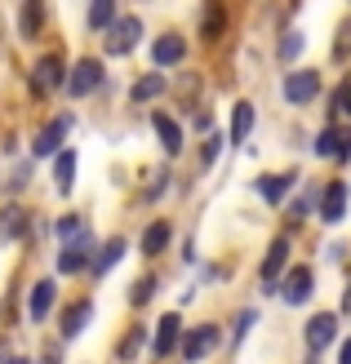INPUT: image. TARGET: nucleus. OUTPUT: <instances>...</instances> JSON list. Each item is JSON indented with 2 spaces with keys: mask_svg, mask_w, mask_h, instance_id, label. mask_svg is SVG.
I'll return each instance as SVG.
<instances>
[{
  "mask_svg": "<svg viewBox=\"0 0 351 364\" xmlns=\"http://www.w3.org/2000/svg\"><path fill=\"white\" fill-rule=\"evenodd\" d=\"M164 89H169V80L160 76V71H147V76H138L134 85H129V98L134 102H152V98H160Z\"/></svg>",
  "mask_w": 351,
  "mask_h": 364,
  "instance_id": "22",
  "label": "nucleus"
},
{
  "mask_svg": "<svg viewBox=\"0 0 351 364\" xmlns=\"http://www.w3.org/2000/svg\"><path fill=\"white\" fill-rule=\"evenodd\" d=\"M307 364H316V360H307Z\"/></svg>",
  "mask_w": 351,
  "mask_h": 364,
  "instance_id": "42",
  "label": "nucleus"
},
{
  "mask_svg": "<svg viewBox=\"0 0 351 364\" xmlns=\"http://www.w3.org/2000/svg\"><path fill=\"white\" fill-rule=\"evenodd\" d=\"M347 45H351V23L338 27V41H334V58H347Z\"/></svg>",
  "mask_w": 351,
  "mask_h": 364,
  "instance_id": "36",
  "label": "nucleus"
},
{
  "mask_svg": "<svg viewBox=\"0 0 351 364\" xmlns=\"http://www.w3.org/2000/svg\"><path fill=\"white\" fill-rule=\"evenodd\" d=\"M351 116V76L342 80V89H338V94H334V107H329V116Z\"/></svg>",
  "mask_w": 351,
  "mask_h": 364,
  "instance_id": "32",
  "label": "nucleus"
},
{
  "mask_svg": "<svg viewBox=\"0 0 351 364\" xmlns=\"http://www.w3.org/2000/svg\"><path fill=\"white\" fill-rule=\"evenodd\" d=\"M41 364H58V351H45V360Z\"/></svg>",
  "mask_w": 351,
  "mask_h": 364,
  "instance_id": "39",
  "label": "nucleus"
},
{
  "mask_svg": "<svg viewBox=\"0 0 351 364\" xmlns=\"http://www.w3.org/2000/svg\"><path fill=\"white\" fill-rule=\"evenodd\" d=\"M98 85H103V63H98V58H80L76 67L67 71V80H63L67 98H89Z\"/></svg>",
  "mask_w": 351,
  "mask_h": 364,
  "instance_id": "1",
  "label": "nucleus"
},
{
  "mask_svg": "<svg viewBox=\"0 0 351 364\" xmlns=\"http://www.w3.org/2000/svg\"><path fill=\"white\" fill-rule=\"evenodd\" d=\"M89 320H94V302H89V298H76V302L67 306V316H63V324H58V333H63V342H71V338H80Z\"/></svg>",
  "mask_w": 351,
  "mask_h": 364,
  "instance_id": "14",
  "label": "nucleus"
},
{
  "mask_svg": "<svg viewBox=\"0 0 351 364\" xmlns=\"http://www.w3.org/2000/svg\"><path fill=\"white\" fill-rule=\"evenodd\" d=\"M53 302H58V284H53V280H36L31 294H27V320L41 324V320L53 311Z\"/></svg>",
  "mask_w": 351,
  "mask_h": 364,
  "instance_id": "12",
  "label": "nucleus"
},
{
  "mask_svg": "<svg viewBox=\"0 0 351 364\" xmlns=\"http://www.w3.org/2000/svg\"><path fill=\"white\" fill-rule=\"evenodd\" d=\"M293 178H298L293 169H285V173H263V178H258V196H263L267 205L276 209V205H281V200L293 191Z\"/></svg>",
  "mask_w": 351,
  "mask_h": 364,
  "instance_id": "16",
  "label": "nucleus"
},
{
  "mask_svg": "<svg viewBox=\"0 0 351 364\" xmlns=\"http://www.w3.org/2000/svg\"><path fill=\"white\" fill-rule=\"evenodd\" d=\"M169 240H174V227H169V223H164V218H160V223H152V227L142 231L138 249L147 253V258H156V253H164V249H169Z\"/></svg>",
  "mask_w": 351,
  "mask_h": 364,
  "instance_id": "20",
  "label": "nucleus"
},
{
  "mask_svg": "<svg viewBox=\"0 0 351 364\" xmlns=\"http://www.w3.org/2000/svg\"><path fill=\"white\" fill-rule=\"evenodd\" d=\"M223 23H227L223 5H209V9H205V18H200V36H205V45H209V41H218V36H223Z\"/></svg>",
  "mask_w": 351,
  "mask_h": 364,
  "instance_id": "27",
  "label": "nucleus"
},
{
  "mask_svg": "<svg viewBox=\"0 0 351 364\" xmlns=\"http://www.w3.org/2000/svg\"><path fill=\"white\" fill-rule=\"evenodd\" d=\"M5 364H27V360H23V355H9V360H5Z\"/></svg>",
  "mask_w": 351,
  "mask_h": 364,
  "instance_id": "40",
  "label": "nucleus"
},
{
  "mask_svg": "<svg viewBox=\"0 0 351 364\" xmlns=\"http://www.w3.org/2000/svg\"><path fill=\"white\" fill-rule=\"evenodd\" d=\"M67 80V63L58 53H45V58H36L31 67V94H53V89H63Z\"/></svg>",
  "mask_w": 351,
  "mask_h": 364,
  "instance_id": "3",
  "label": "nucleus"
},
{
  "mask_svg": "<svg viewBox=\"0 0 351 364\" xmlns=\"http://www.w3.org/2000/svg\"><path fill=\"white\" fill-rule=\"evenodd\" d=\"M281 94H285V102H293V107H303V102H311L320 94V71H289L285 76V85H281Z\"/></svg>",
  "mask_w": 351,
  "mask_h": 364,
  "instance_id": "6",
  "label": "nucleus"
},
{
  "mask_svg": "<svg viewBox=\"0 0 351 364\" xmlns=\"http://www.w3.org/2000/svg\"><path fill=\"white\" fill-rule=\"evenodd\" d=\"M116 18H120V14H116L112 0H94V5H89V27H94V31H107Z\"/></svg>",
  "mask_w": 351,
  "mask_h": 364,
  "instance_id": "26",
  "label": "nucleus"
},
{
  "mask_svg": "<svg viewBox=\"0 0 351 364\" xmlns=\"http://www.w3.org/2000/svg\"><path fill=\"white\" fill-rule=\"evenodd\" d=\"M303 45H307V41H303V31H285V41L276 45V53H281V58L289 63V58H298V53H303Z\"/></svg>",
  "mask_w": 351,
  "mask_h": 364,
  "instance_id": "30",
  "label": "nucleus"
},
{
  "mask_svg": "<svg viewBox=\"0 0 351 364\" xmlns=\"http://www.w3.org/2000/svg\"><path fill=\"white\" fill-rule=\"evenodd\" d=\"M94 235L80 231L76 240H67L63 253H58V271H67V276H76V271H89V262H94Z\"/></svg>",
  "mask_w": 351,
  "mask_h": 364,
  "instance_id": "5",
  "label": "nucleus"
},
{
  "mask_svg": "<svg viewBox=\"0 0 351 364\" xmlns=\"http://www.w3.org/2000/svg\"><path fill=\"white\" fill-rule=\"evenodd\" d=\"M249 129H253V102H236V112H231V142L236 147H245Z\"/></svg>",
  "mask_w": 351,
  "mask_h": 364,
  "instance_id": "24",
  "label": "nucleus"
},
{
  "mask_svg": "<svg viewBox=\"0 0 351 364\" xmlns=\"http://www.w3.org/2000/svg\"><path fill=\"white\" fill-rule=\"evenodd\" d=\"M285 271H289V240L281 235V240H271V245H267V258H263V267H258V276L267 280V284H263L267 294H276V280H281Z\"/></svg>",
  "mask_w": 351,
  "mask_h": 364,
  "instance_id": "9",
  "label": "nucleus"
},
{
  "mask_svg": "<svg viewBox=\"0 0 351 364\" xmlns=\"http://www.w3.org/2000/svg\"><path fill=\"white\" fill-rule=\"evenodd\" d=\"M152 58H156V67H178L182 58H187V41L182 36H160V41L152 45Z\"/></svg>",
  "mask_w": 351,
  "mask_h": 364,
  "instance_id": "18",
  "label": "nucleus"
},
{
  "mask_svg": "<svg viewBox=\"0 0 351 364\" xmlns=\"http://www.w3.org/2000/svg\"><path fill=\"white\" fill-rule=\"evenodd\" d=\"M27 182H31V160H23V165L14 169V178H9V187H14V191H23Z\"/></svg>",
  "mask_w": 351,
  "mask_h": 364,
  "instance_id": "35",
  "label": "nucleus"
},
{
  "mask_svg": "<svg viewBox=\"0 0 351 364\" xmlns=\"http://www.w3.org/2000/svg\"><path fill=\"white\" fill-rule=\"evenodd\" d=\"M53 182H58V191H63V196L76 187V151H71V147L53 156Z\"/></svg>",
  "mask_w": 351,
  "mask_h": 364,
  "instance_id": "23",
  "label": "nucleus"
},
{
  "mask_svg": "<svg viewBox=\"0 0 351 364\" xmlns=\"http://www.w3.org/2000/svg\"><path fill=\"white\" fill-rule=\"evenodd\" d=\"M303 338H307L311 355H316V351H325L329 342L338 338V316H334V311H320V316H311V320H307V329H303Z\"/></svg>",
  "mask_w": 351,
  "mask_h": 364,
  "instance_id": "11",
  "label": "nucleus"
},
{
  "mask_svg": "<svg viewBox=\"0 0 351 364\" xmlns=\"http://www.w3.org/2000/svg\"><path fill=\"white\" fill-rule=\"evenodd\" d=\"M107 36V53H112V58H120V53H129L138 45V36H142V18L138 14H125V18H116L112 27L103 31Z\"/></svg>",
  "mask_w": 351,
  "mask_h": 364,
  "instance_id": "2",
  "label": "nucleus"
},
{
  "mask_svg": "<svg viewBox=\"0 0 351 364\" xmlns=\"http://www.w3.org/2000/svg\"><path fill=\"white\" fill-rule=\"evenodd\" d=\"M67 134H71V116H53L45 129L36 134L31 156H58V151H63V142H67Z\"/></svg>",
  "mask_w": 351,
  "mask_h": 364,
  "instance_id": "8",
  "label": "nucleus"
},
{
  "mask_svg": "<svg viewBox=\"0 0 351 364\" xmlns=\"http://www.w3.org/2000/svg\"><path fill=\"white\" fill-rule=\"evenodd\" d=\"M178 342H182V316H178V311L160 316L156 338H152V360H169V355L178 351Z\"/></svg>",
  "mask_w": 351,
  "mask_h": 364,
  "instance_id": "7",
  "label": "nucleus"
},
{
  "mask_svg": "<svg viewBox=\"0 0 351 364\" xmlns=\"http://www.w3.org/2000/svg\"><path fill=\"white\" fill-rule=\"evenodd\" d=\"M80 231H85V218H80V213H67L63 223H58V235H63V245H67V240H76Z\"/></svg>",
  "mask_w": 351,
  "mask_h": 364,
  "instance_id": "31",
  "label": "nucleus"
},
{
  "mask_svg": "<svg viewBox=\"0 0 351 364\" xmlns=\"http://www.w3.org/2000/svg\"><path fill=\"white\" fill-rule=\"evenodd\" d=\"M342 213H347V182L334 178L320 191V218H325V223H342Z\"/></svg>",
  "mask_w": 351,
  "mask_h": 364,
  "instance_id": "17",
  "label": "nucleus"
},
{
  "mask_svg": "<svg viewBox=\"0 0 351 364\" xmlns=\"http://www.w3.org/2000/svg\"><path fill=\"white\" fill-rule=\"evenodd\" d=\"M338 364H351V338L342 342V355H338Z\"/></svg>",
  "mask_w": 351,
  "mask_h": 364,
  "instance_id": "38",
  "label": "nucleus"
},
{
  "mask_svg": "<svg viewBox=\"0 0 351 364\" xmlns=\"http://www.w3.org/2000/svg\"><path fill=\"white\" fill-rule=\"evenodd\" d=\"M218 324H196V329H187L182 333V342H178V351H182V360L187 364H196V360H205L214 347H218Z\"/></svg>",
  "mask_w": 351,
  "mask_h": 364,
  "instance_id": "4",
  "label": "nucleus"
},
{
  "mask_svg": "<svg viewBox=\"0 0 351 364\" xmlns=\"http://www.w3.org/2000/svg\"><path fill=\"white\" fill-rule=\"evenodd\" d=\"M152 124H156V134H160V147L169 151V156H178V151H182V124H178L169 112H156Z\"/></svg>",
  "mask_w": 351,
  "mask_h": 364,
  "instance_id": "19",
  "label": "nucleus"
},
{
  "mask_svg": "<svg viewBox=\"0 0 351 364\" xmlns=\"http://www.w3.org/2000/svg\"><path fill=\"white\" fill-rule=\"evenodd\" d=\"M276 289H281V298H285L289 306H303V302L311 298V267H289Z\"/></svg>",
  "mask_w": 351,
  "mask_h": 364,
  "instance_id": "10",
  "label": "nucleus"
},
{
  "mask_svg": "<svg viewBox=\"0 0 351 364\" xmlns=\"http://www.w3.org/2000/svg\"><path fill=\"white\" fill-rule=\"evenodd\" d=\"M5 360H9V355H5V342H0V364H5Z\"/></svg>",
  "mask_w": 351,
  "mask_h": 364,
  "instance_id": "41",
  "label": "nucleus"
},
{
  "mask_svg": "<svg viewBox=\"0 0 351 364\" xmlns=\"http://www.w3.org/2000/svg\"><path fill=\"white\" fill-rule=\"evenodd\" d=\"M253 324H258V311H253V306H245V311H240V316H236V342H240V338H245V333L253 329Z\"/></svg>",
  "mask_w": 351,
  "mask_h": 364,
  "instance_id": "34",
  "label": "nucleus"
},
{
  "mask_svg": "<svg viewBox=\"0 0 351 364\" xmlns=\"http://www.w3.org/2000/svg\"><path fill=\"white\" fill-rule=\"evenodd\" d=\"M142 347H147V329H142V324H134V329H129V333L116 342V360H125V364H129V360H138Z\"/></svg>",
  "mask_w": 351,
  "mask_h": 364,
  "instance_id": "25",
  "label": "nucleus"
},
{
  "mask_svg": "<svg viewBox=\"0 0 351 364\" xmlns=\"http://www.w3.org/2000/svg\"><path fill=\"white\" fill-rule=\"evenodd\" d=\"M311 200H316V196H303V200H293V205H289V218H307Z\"/></svg>",
  "mask_w": 351,
  "mask_h": 364,
  "instance_id": "37",
  "label": "nucleus"
},
{
  "mask_svg": "<svg viewBox=\"0 0 351 364\" xmlns=\"http://www.w3.org/2000/svg\"><path fill=\"white\" fill-rule=\"evenodd\" d=\"M27 227H31V213L23 205H5V209H0V240H5V245L23 240Z\"/></svg>",
  "mask_w": 351,
  "mask_h": 364,
  "instance_id": "15",
  "label": "nucleus"
},
{
  "mask_svg": "<svg viewBox=\"0 0 351 364\" xmlns=\"http://www.w3.org/2000/svg\"><path fill=\"white\" fill-rule=\"evenodd\" d=\"M41 23H45V5H23V14H18V27H23V36H36L41 31Z\"/></svg>",
  "mask_w": 351,
  "mask_h": 364,
  "instance_id": "28",
  "label": "nucleus"
},
{
  "mask_svg": "<svg viewBox=\"0 0 351 364\" xmlns=\"http://www.w3.org/2000/svg\"><path fill=\"white\" fill-rule=\"evenodd\" d=\"M152 294H156V276H142V280H134V289H129V302L147 306V302H152Z\"/></svg>",
  "mask_w": 351,
  "mask_h": 364,
  "instance_id": "29",
  "label": "nucleus"
},
{
  "mask_svg": "<svg viewBox=\"0 0 351 364\" xmlns=\"http://www.w3.org/2000/svg\"><path fill=\"white\" fill-rule=\"evenodd\" d=\"M125 240H120V235H112V240H107L103 249H94V262H89V271H94V276H107V271H112L120 258H125Z\"/></svg>",
  "mask_w": 351,
  "mask_h": 364,
  "instance_id": "21",
  "label": "nucleus"
},
{
  "mask_svg": "<svg viewBox=\"0 0 351 364\" xmlns=\"http://www.w3.org/2000/svg\"><path fill=\"white\" fill-rule=\"evenodd\" d=\"M311 151H316V156L351 160V129H338V124H329V129H320V138L311 142Z\"/></svg>",
  "mask_w": 351,
  "mask_h": 364,
  "instance_id": "13",
  "label": "nucleus"
},
{
  "mask_svg": "<svg viewBox=\"0 0 351 364\" xmlns=\"http://www.w3.org/2000/svg\"><path fill=\"white\" fill-rule=\"evenodd\" d=\"M218 156H223V134H209L205 147H200V160H205V165H214Z\"/></svg>",
  "mask_w": 351,
  "mask_h": 364,
  "instance_id": "33",
  "label": "nucleus"
}]
</instances>
